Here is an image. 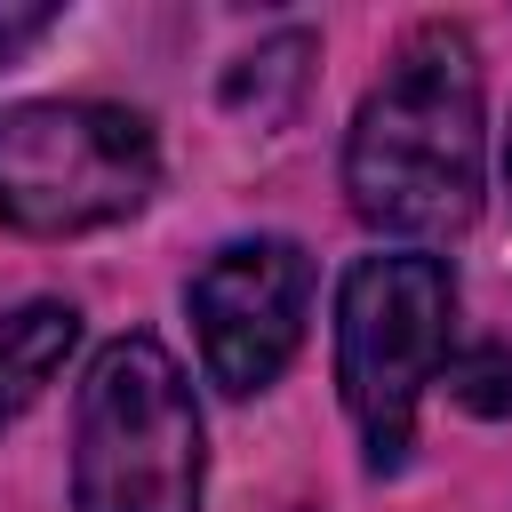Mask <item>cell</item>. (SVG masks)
<instances>
[{"mask_svg":"<svg viewBox=\"0 0 512 512\" xmlns=\"http://www.w3.org/2000/svg\"><path fill=\"white\" fill-rule=\"evenodd\" d=\"M488 192V88L464 24H416L344 128V200L376 240L440 248Z\"/></svg>","mask_w":512,"mask_h":512,"instance_id":"1","label":"cell"},{"mask_svg":"<svg viewBox=\"0 0 512 512\" xmlns=\"http://www.w3.org/2000/svg\"><path fill=\"white\" fill-rule=\"evenodd\" d=\"M448 360H456V264L432 248L352 256L336 280V400L376 480L408 464L416 408Z\"/></svg>","mask_w":512,"mask_h":512,"instance_id":"2","label":"cell"},{"mask_svg":"<svg viewBox=\"0 0 512 512\" xmlns=\"http://www.w3.org/2000/svg\"><path fill=\"white\" fill-rule=\"evenodd\" d=\"M208 432L192 376L144 328L112 336L72 408V512H200Z\"/></svg>","mask_w":512,"mask_h":512,"instance_id":"3","label":"cell"},{"mask_svg":"<svg viewBox=\"0 0 512 512\" xmlns=\"http://www.w3.org/2000/svg\"><path fill=\"white\" fill-rule=\"evenodd\" d=\"M160 192V136L104 96H32L0 112V224L24 240H80L128 224Z\"/></svg>","mask_w":512,"mask_h":512,"instance_id":"4","label":"cell"},{"mask_svg":"<svg viewBox=\"0 0 512 512\" xmlns=\"http://www.w3.org/2000/svg\"><path fill=\"white\" fill-rule=\"evenodd\" d=\"M184 312L200 336V368L224 400H256L288 376L304 320H312V256L280 232L256 240H224L192 280H184Z\"/></svg>","mask_w":512,"mask_h":512,"instance_id":"5","label":"cell"},{"mask_svg":"<svg viewBox=\"0 0 512 512\" xmlns=\"http://www.w3.org/2000/svg\"><path fill=\"white\" fill-rule=\"evenodd\" d=\"M72 344H80V312L64 296H32V304L0 312V432L64 376Z\"/></svg>","mask_w":512,"mask_h":512,"instance_id":"6","label":"cell"},{"mask_svg":"<svg viewBox=\"0 0 512 512\" xmlns=\"http://www.w3.org/2000/svg\"><path fill=\"white\" fill-rule=\"evenodd\" d=\"M448 400L472 408V416H512V344H464L448 368H440Z\"/></svg>","mask_w":512,"mask_h":512,"instance_id":"7","label":"cell"},{"mask_svg":"<svg viewBox=\"0 0 512 512\" xmlns=\"http://www.w3.org/2000/svg\"><path fill=\"white\" fill-rule=\"evenodd\" d=\"M64 24V8L56 0H0V64H16L32 40H48Z\"/></svg>","mask_w":512,"mask_h":512,"instance_id":"8","label":"cell"},{"mask_svg":"<svg viewBox=\"0 0 512 512\" xmlns=\"http://www.w3.org/2000/svg\"><path fill=\"white\" fill-rule=\"evenodd\" d=\"M504 200H512V128H504Z\"/></svg>","mask_w":512,"mask_h":512,"instance_id":"9","label":"cell"}]
</instances>
